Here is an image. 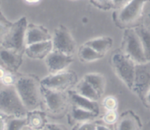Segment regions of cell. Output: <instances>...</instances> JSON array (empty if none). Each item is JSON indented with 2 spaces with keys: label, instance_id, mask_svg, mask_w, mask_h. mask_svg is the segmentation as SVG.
Returning <instances> with one entry per match:
<instances>
[{
  "label": "cell",
  "instance_id": "cell-1",
  "mask_svg": "<svg viewBox=\"0 0 150 130\" xmlns=\"http://www.w3.org/2000/svg\"><path fill=\"white\" fill-rule=\"evenodd\" d=\"M15 88L28 112L37 110L43 103L41 82L33 76H22L17 78Z\"/></svg>",
  "mask_w": 150,
  "mask_h": 130
},
{
  "label": "cell",
  "instance_id": "cell-2",
  "mask_svg": "<svg viewBox=\"0 0 150 130\" xmlns=\"http://www.w3.org/2000/svg\"><path fill=\"white\" fill-rule=\"evenodd\" d=\"M0 113L16 118L27 116L28 111L23 105L15 86L0 87Z\"/></svg>",
  "mask_w": 150,
  "mask_h": 130
},
{
  "label": "cell",
  "instance_id": "cell-3",
  "mask_svg": "<svg viewBox=\"0 0 150 130\" xmlns=\"http://www.w3.org/2000/svg\"><path fill=\"white\" fill-rule=\"evenodd\" d=\"M149 0H131L121 10L116 11L114 21L120 28H134L141 24L144 5Z\"/></svg>",
  "mask_w": 150,
  "mask_h": 130
},
{
  "label": "cell",
  "instance_id": "cell-4",
  "mask_svg": "<svg viewBox=\"0 0 150 130\" xmlns=\"http://www.w3.org/2000/svg\"><path fill=\"white\" fill-rule=\"evenodd\" d=\"M110 62L116 76L131 90L136 64L122 50H117L112 53Z\"/></svg>",
  "mask_w": 150,
  "mask_h": 130
},
{
  "label": "cell",
  "instance_id": "cell-5",
  "mask_svg": "<svg viewBox=\"0 0 150 130\" xmlns=\"http://www.w3.org/2000/svg\"><path fill=\"white\" fill-rule=\"evenodd\" d=\"M27 25L28 24L26 17H21L18 21L13 23L10 30L2 40L1 46L4 48L24 54Z\"/></svg>",
  "mask_w": 150,
  "mask_h": 130
},
{
  "label": "cell",
  "instance_id": "cell-6",
  "mask_svg": "<svg viewBox=\"0 0 150 130\" xmlns=\"http://www.w3.org/2000/svg\"><path fill=\"white\" fill-rule=\"evenodd\" d=\"M41 93L43 103L50 115L61 116L67 111L71 104L67 92L54 91L41 86Z\"/></svg>",
  "mask_w": 150,
  "mask_h": 130
},
{
  "label": "cell",
  "instance_id": "cell-7",
  "mask_svg": "<svg viewBox=\"0 0 150 130\" xmlns=\"http://www.w3.org/2000/svg\"><path fill=\"white\" fill-rule=\"evenodd\" d=\"M41 86L50 90L59 92H68L78 82L77 74L73 71L66 70L50 74L41 81Z\"/></svg>",
  "mask_w": 150,
  "mask_h": 130
},
{
  "label": "cell",
  "instance_id": "cell-8",
  "mask_svg": "<svg viewBox=\"0 0 150 130\" xmlns=\"http://www.w3.org/2000/svg\"><path fill=\"white\" fill-rule=\"evenodd\" d=\"M122 51L135 64H141L147 62L140 37L134 28L125 30Z\"/></svg>",
  "mask_w": 150,
  "mask_h": 130
},
{
  "label": "cell",
  "instance_id": "cell-9",
  "mask_svg": "<svg viewBox=\"0 0 150 130\" xmlns=\"http://www.w3.org/2000/svg\"><path fill=\"white\" fill-rule=\"evenodd\" d=\"M132 92L144 102L150 90V62L135 65Z\"/></svg>",
  "mask_w": 150,
  "mask_h": 130
},
{
  "label": "cell",
  "instance_id": "cell-10",
  "mask_svg": "<svg viewBox=\"0 0 150 130\" xmlns=\"http://www.w3.org/2000/svg\"><path fill=\"white\" fill-rule=\"evenodd\" d=\"M53 50L73 56L76 50V41L66 27L60 25L54 30L52 37Z\"/></svg>",
  "mask_w": 150,
  "mask_h": 130
},
{
  "label": "cell",
  "instance_id": "cell-11",
  "mask_svg": "<svg viewBox=\"0 0 150 130\" xmlns=\"http://www.w3.org/2000/svg\"><path fill=\"white\" fill-rule=\"evenodd\" d=\"M73 61V56L67 55L54 50L45 58V64L50 74L66 71Z\"/></svg>",
  "mask_w": 150,
  "mask_h": 130
},
{
  "label": "cell",
  "instance_id": "cell-12",
  "mask_svg": "<svg viewBox=\"0 0 150 130\" xmlns=\"http://www.w3.org/2000/svg\"><path fill=\"white\" fill-rule=\"evenodd\" d=\"M23 54L13 50L0 47V66L11 73L18 71L23 63Z\"/></svg>",
  "mask_w": 150,
  "mask_h": 130
},
{
  "label": "cell",
  "instance_id": "cell-13",
  "mask_svg": "<svg viewBox=\"0 0 150 130\" xmlns=\"http://www.w3.org/2000/svg\"><path fill=\"white\" fill-rule=\"evenodd\" d=\"M52 35L43 26L30 24L26 31L25 45L27 47L33 43L49 41L52 40Z\"/></svg>",
  "mask_w": 150,
  "mask_h": 130
},
{
  "label": "cell",
  "instance_id": "cell-14",
  "mask_svg": "<svg viewBox=\"0 0 150 130\" xmlns=\"http://www.w3.org/2000/svg\"><path fill=\"white\" fill-rule=\"evenodd\" d=\"M52 50V42L51 40L27 46L24 50V54L30 59L43 60L45 59Z\"/></svg>",
  "mask_w": 150,
  "mask_h": 130
},
{
  "label": "cell",
  "instance_id": "cell-15",
  "mask_svg": "<svg viewBox=\"0 0 150 130\" xmlns=\"http://www.w3.org/2000/svg\"><path fill=\"white\" fill-rule=\"evenodd\" d=\"M69 95L70 103L72 106L76 107L81 108L86 110L91 111L94 113L99 115L100 112V107H99V102L90 100L87 98L82 96L77 93L74 90H70L67 92Z\"/></svg>",
  "mask_w": 150,
  "mask_h": 130
},
{
  "label": "cell",
  "instance_id": "cell-16",
  "mask_svg": "<svg viewBox=\"0 0 150 130\" xmlns=\"http://www.w3.org/2000/svg\"><path fill=\"white\" fill-rule=\"evenodd\" d=\"M116 130H142L143 127L138 115L132 111H127L119 116L116 123Z\"/></svg>",
  "mask_w": 150,
  "mask_h": 130
},
{
  "label": "cell",
  "instance_id": "cell-17",
  "mask_svg": "<svg viewBox=\"0 0 150 130\" xmlns=\"http://www.w3.org/2000/svg\"><path fill=\"white\" fill-rule=\"evenodd\" d=\"M85 45L91 47L101 54H105L112 48L113 41L111 37L108 36H101L91 39L84 43Z\"/></svg>",
  "mask_w": 150,
  "mask_h": 130
},
{
  "label": "cell",
  "instance_id": "cell-18",
  "mask_svg": "<svg viewBox=\"0 0 150 130\" xmlns=\"http://www.w3.org/2000/svg\"><path fill=\"white\" fill-rule=\"evenodd\" d=\"M92 86L101 98L103 96L106 88V79L102 74L99 73H88L83 77Z\"/></svg>",
  "mask_w": 150,
  "mask_h": 130
},
{
  "label": "cell",
  "instance_id": "cell-19",
  "mask_svg": "<svg viewBox=\"0 0 150 130\" xmlns=\"http://www.w3.org/2000/svg\"><path fill=\"white\" fill-rule=\"evenodd\" d=\"M75 92L78 93L79 95L90 100L94 101V102H98L100 100L101 97L99 96L96 90L92 88L91 85L86 82L84 79H82L80 82H77V84L75 86Z\"/></svg>",
  "mask_w": 150,
  "mask_h": 130
},
{
  "label": "cell",
  "instance_id": "cell-20",
  "mask_svg": "<svg viewBox=\"0 0 150 130\" xmlns=\"http://www.w3.org/2000/svg\"><path fill=\"white\" fill-rule=\"evenodd\" d=\"M141 41L143 49L147 62H150V29L143 24L134 27Z\"/></svg>",
  "mask_w": 150,
  "mask_h": 130
},
{
  "label": "cell",
  "instance_id": "cell-21",
  "mask_svg": "<svg viewBox=\"0 0 150 130\" xmlns=\"http://www.w3.org/2000/svg\"><path fill=\"white\" fill-rule=\"evenodd\" d=\"M27 125L35 130L44 129L47 124L46 114L38 110L30 111L27 115Z\"/></svg>",
  "mask_w": 150,
  "mask_h": 130
},
{
  "label": "cell",
  "instance_id": "cell-22",
  "mask_svg": "<svg viewBox=\"0 0 150 130\" xmlns=\"http://www.w3.org/2000/svg\"><path fill=\"white\" fill-rule=\"evenodd\" d=\"M98 116V114L74 106H72L71 111V118L76 124L92 121Z\"/></svg>",
  "mask_w": 150,
  "mask_h": 130
},
{
  "label": "cell",
  "instance_id": "cell-23",
  "mask_svg": "<svg viewBox=\"0 0 150 130\" xmlns=\"http://www.w3.org/2000/svg\"><path fill=\"white\" fill-rule=\"evenodd\" d=\"M78 57L80 61L84 63H91L101 60L105 57V55L99 54L91 47L83 44L78 49Z\"/></svg>",
  "mask_w": 150,
  "mask_h": 130
},
{
  "label": "cell",
  "instance_id": "cell-24",
  "mask_svg": "<svg viewBox=\"0 0 150 130\" xmlns=\"http://www.w3.org/2000/svg\"><path fill=\"white\" fill-rule=\"evenodd\" d=\"M26 126H27V117H11V118L7 121L5 130H22Z\"/></svg>",
  "mask_w": 150,
  "mask_h": 130
},
{
  "label": "cell",
  "instance_id": "cell-25",
  "mask_svg": "<svg viewBox=\"0 0 150 130\" xmlns=\"http://www.w3.org/2000/svg\"><path fill=\"white\" fill-rule=\"evenodd\" d=\"M13 22H11L6 17L2 14V11H0V43H2V40L12 26Z\"/></svg>",
  "mask_w": 150,
  "mask_h": 130
},
{
  "label": "cell",
  "instance_id": "cell-26",
  "mask_svg": "<svg viewBox=\"0 0 150 130\" xmlns=\"http://www.w3.org/2000/svg\"><path fill=\"white\" fill-rule=\"evenodd\" d=\"M102 105L106 111H117L119 102L114 96H107L102 99Z\"/></svg>",
  "mask_w": 150,
  "mask_h": 130
},
{
  "label": "cell",
  "instance_id": "cell-27",
  "mask_svg": "<svg viewBox=\"0 0 150 130\" xmlns=\"http://www.w3.org/2000/svg\"><path fill=\"white\" fill-rule=\"evenodd\" d=\"M119 118V115L117 111H106L102 119L104 124H106L107 126H108L116 124Z\"/></svg>",
  "mask_w": 150,
  "mask_h": 130
},
{
  "label": "cell",
  "instance_id": "cell-28",
  "mask_svg": "<svg viewBox=\"0 0 150 130\" xmlns=\"http://www.w3.org/2000/svg\"><path fill=\"white\" fill-rule=\"evenodd\" d=\"M141 24L150 29V0L147 1L144 5Z\"/></svg>",
  "mask_w": 150,
  "mask_h": 130
},
{
  "label": "cell",
  "instance_id": "cell-29",
  "mask_svg": "<svg viewBox=\"0 0 150 130\" xmlns=\"http://www.w3.org/2000/svg\"><path fill=\"white\" fill-rule=\"evenodd\" d=\"M90 1L93 5L100 9L105 10V11L113 9L111 0H90Z\"/></svg>",
  "mask_w": 150,
  "mask_h": 130
},
{
  "label": "cell",
  "instance_id": "cell-30",
  "mask_svg": "<svg viewBox=\"0 0 150 130\" xmlns=\"http://www.w3.org/2000/svg\"><path fill=\"white\" fill-rule=\"evenodd\" d=\"M16 80L17 78L16 77L14 73L8 71L0 82L2 84L3 86H14Z\"/></svg>",
  "mask_w": 150,
  "mask_h": 130
},
{
  "label": "cell",
  "instance_id": "cell-31",
  "mask_svg": "<svg viewBox=\"0 0 150 130\" xmlns=\"http://www.w3.org/2000/svg\"><path fill=\"white\" fill-rule=\"evenodd\" d=\"M96 124L93 121L79 123L74 126L72 130H96Z\"/></svg>",
  "mask_w": 150,
  "mask_h": 130
},
{
  "label": "cell",
  "instance_id": "cell-32",
  "mask_svg": "<svg viewBox=\"0 0 150 130\" xmlns=\"http://www.w3.org/2000/svg\"><path fill=\"white\" fill-rule=\"evenodd\" d=\"M129 2H131V0H111L113 9L116 10V11H119V10L123 8Z\"/></svg>",
  "mask_w": 150,
  "mask_h": 130
},
{
  "label": "cell",
  "instance_id": "cell-33",
  "mask_svg": "<svg viewBox=\"0 0 150 130\" xmlns=\"http://www.w3.org/2000/svg\"><path fill=\"white\" fill-rule=\"evenodd\" d=\"M46 126L48 129V130H67L66 127L62 126L61 124H54V123H52V124H47L46 125Z\"/></svg>",
  "mask_w": 150,
  "mask_h": 130
},
{
  "label": "cell",
  "instance_id": "cell-34",
  "mask_svg": "<svg viewBox=\"0 0 150 130\" xmlns=\"http://www.w3.org/2000/svg\"><path fill=\"white\" fill-rule=\"evenodd\" d=\"M6 122L7 121L5 119V118L0 115V130L6 129Z\"/></svg>",
  "mask_w": 150,
  "mask_h": 130
},
{
  "label": "cell",
  "instance_id": "cell-35",
  "mask_svg": "<svg viewBox=\"0 0 150 130\" xmlns=\"http://www.w3.org/2000/svg\"><path fill=\"white\" fill-rule=\"evenodd\" d=\"M144 104L146 105L147 108L150 109V90L147 93L146 96L145 97V99L144 101Z\"/></svg>",
  "mask_w": 150,
  "mask_h": 130
},
{
  "label": "cell",
  "instance_id": "cell-36",
  "mask_svg": "<svg viewBox=\"0 0 150 130\" xmlns=\"http://www.w3.org/2000/svg\"><path fill=\"white\" fill-rule=\"evenodd\" d=\"M96 130H111L109 127L105 124H96Z\"/></svg>",
  "mask_w": 150,
  "mask_h": 130
},
{
  "label": "cell",
  "instance_id": "cell-37",
  "mask_svg": "<svg viewBox=\"0 0 150 130\" xmlns=\"http://www.w3.org/2000/svg\"><path fill=\"white\" fill-rule=\"evenodd\" d=\"M7 72L8 71L4 68H2V66H0V82H1V80H2V78L4 77V76H5Z\"/></svg>",
  "mask_w": 150,
  "mask_h": 130
},
{
  "label": "cell",
  "instance_id": "cell-38",
  "mask_svg": "<svg viewBox=\"0 0 150 130\" xmlns=\"http://www.w3.org/2000/svg\"><path fill=\"white\" fill-rule=\"evenodd\" d=\"M41 0H25V2L28 4H37L40 2Z\"/></svg>",
  "mask_w": 150,
  "mask_h": 130
},
{
  "label": "cell",
  "instance_id": "cell-39",
  "mask_svg": "<svg viewBox=\"0 0 150 130\" xmlns=\"http://www.w3.org/2000/svg\"><path fill=\"white\" fill-rule=\"evenodd\" d=\"M142 130H150V121L146 124L145 128L142 129Z\"/></svg>",
  "mask_w": 150,
  "mask_h": 130
},
{
  "label": "cell",
  "instance_id": "cell-40",
  "mask_svg": "<svg viewBox=\"0 0 150 130\" xmlns=\"http://www.w3.org/2000/svg\"><path fill=\"white\" fill-rule=\"evenodd\" d=\"M22 130H35V129H33L32 127L29 126L27 125V126H26L24 127Z\"/></svg>",
  "mask_w": 150,
  "mask_h": 130
},
{
  "label": "cell",
  "instance_id": "cell-41",
  "mask_svg": "<svg viewBox=\"0 0 150 130\" xmlns=\"http://www.w3.org/2000/svg\"><path fill=\"white\" fill-rule=\"evenodd\" d=\"M41 130H48V129L47 128V126H45L44 129H41Z\"/></svg>",
  "mask_w": 150,
  "mask_h": 130
},
{
  "label": "cell",
  "instance_id": "cell-42",
  "mask_svg": "<svg viewBox=\"0 0 150 130\" xmlns=\"http://www.w3.org/2000/svg\"><path fill=\"white\" fill-rule=\"evenodd\" d=\"M0 47H1V43H0Z\"/></svg>",
  "mask_w": 150,
  "mask_h": 130
},
{
  "label": "cell",
  "instance_id": "cell-43",
  "mask_svg": "<svg viewBox=\"0 0 150 130\" xmlns=\"http://www.w3.org/2000/svg\"><path fill=\"white\" fill-rule=\"evenodd\" d=\"M0 5H1V2H0Z\"/></svg>",
  "mask_w": 150,
  "mask_h": 130
}]
</instances>
